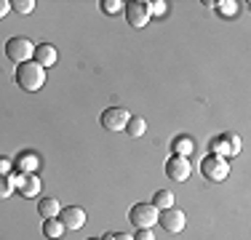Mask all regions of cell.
Segmentation results:
<instances>
[{
  "label": "cell",
  "instance_id": "d6986e66",
  "mask_svg": "<svg viewBox=\"0 0 251 240\" xmlns=\"http://www.w3.org/2000/svg\"><path fill=\"white\" fill-rule=\"evenodd\" d=\"M16 190L14 184V173H8V176H0V197H11Z\"/></svg>",
  "mask_w": 251,
  "mask_h": 240
},
{
  "label": "cell",
  "instance_id": "7c38bea8",
  "mask_svg": "<svg viewBox=\"0 0 251 240\" xmlns=\"http://www.w3.org/2000/svg\"><path fill=\"white\" fill-rule=\"evenodd\" d=\"M35 64H40L43 70H49L56 64V59H59V53H56V48H53L51 43H40V46H35Z\"/></svg>",
  "mask_w": 251,
  "mask_h": 240
},
{
  "label": "cell",
  "instance_id": "3957f363",
  "mask_svg": "<svg viewBox=\"0 0 251 240\" xmlns=\"http://www.w3.org/2000/svg\"><path fill=\"white\" fill-rule=\"evenodd\" d=\"M128 221L136 230H152V224H158V208L152 203H136L128 211Z\"/></svg>",
  "mask_w": 251,
  "mask_h": 240
},
{
  "label": "cell",
  "instance_id": "e0dca14e",
  "mask_svg": "<svg viewBox=\"0 0 251 240\" xmlns=\"http://www.w3.org/2000/svg\"><path fill=\"white\" fill-rule=\"evenodd\" d=\"M38 155H32V152H25V155H19L16 158V166L22 168V173H35V168H38Z\"/></svg>",
  "mask_w": 251,
  "mask_h": 240
},
{
  "label": "cell",
  "instance_id": "4316f807",
  "mask_svg": "<svg viewBox=\"0 0 251 240\" xmlns=\"http://www.w3.org/2000/svg\"><path fill=\"white\" fill-rule=\"evenodd\" d=\"M88 240H101V238H88Z\"/></svg>",
  "mask_w": 251,
  "mask_h": 240
},
{
  "label": "cell",
  "instance_id": "6da1fadb",
  "mask_svg": "<svg viewBox=\"0 0 251 240\" xmlns=\"http://www.w3.org/2000/svg\"><path fill=\"white\" fill-rule=\"evenodd\" d=\"M16 83H19L22 91H40L46 83V70L35 62L19 64L16 67Z\"/></svg>",
  "mask_w": 251,
  "mask_h": 240
},
{
  "label": "cell",
  "instance_id": "2e32d148",
  "mask_svg": "<svg viewBox=\"0 0 251 240\" xmlns=\"http://www.w3.org/2000/svg\"><path fill=\"white\" fill-rule=\"evenodd\" d=\"M43 235L49 240H59L64 235V227L59 219H43Z\"/></svg>",
  "mask_w": 251,
  "mask_h": 240
},
{
  "label": "cell",
  "instance_id": "277c9868",
  "mask_svg": "<svg viewBox=\"0 0 251 240\" xmlns=\"http://www.w3.org/2000/svg\"><path fill=\"white\" fill-rule=\"evenodd\" d=\"M201 173L208 179V182H225L230 176V163L219 155H206L201 160Z\"/></svg>",
  "mask_w": 251,
  "mask_h": 240
},
{
  "label": "cell",
  "instance_id": "ffe728a7",
  "mask_svg": "<svg viewBox=\"0 0 251 240\" xmlns=\"http://www.w3.org/2000/svg\"><path fill=\"white\" fill-rule=\"evenodd\" d=\"M11 8H14V11H19V14H32L35 0H14V3H11Z\"/></svg>",
  "mask_w": 251,
  "mask_h": 240
},
{
  "label": "cell",
  "instance_id": "603a6c76",
  "mask_svg": "<svg viewBox=\"0 0 251 240\" xmlns=\"http://www.w3.org/2000/svg\"><path fill=\"white\" fill-rule=\"evenodd\" d=\"M11 166H14L11 160H3V158H0V176H8V173H11Z\"/></svg>",
  "mask_w": 251,
  "mask_h": 240
},
{
  "label": "cell",
  "instance_id": "5b68a950",
  "mask_svg": "<svg viewBox=\"0 0 251 240\" xmlns=\"http://www.w3.org/2000/svg\"><path fill=\"white\" fill-rule=\"evenodd\" d=\"M211 155H219V158H232V155L241 152V136L238 134H219L217 139H211Z\"/></svg>",
  "mask_w": 251,
  "mask_h": 240
},
{
  "label": "cell",
  "instance_id": "ac0fdd59",
  "mask_svg": "<svg viewBox=\"0 0 251 240\" xmlns=\"http://www.w3.org/2000/svg\"><path fill=\"white\" fill-rule=\"evenodd\" d=\"M152 206L158 208V211H163V208H171V206H174V192L158 190V192H155V197H152Z\"/></svg>",
  "mask_w": 251,
  "mask_h": 240
},
{
  "label": "cell",
  "instance_id": "9c48e42d",
  "mask_svg": "<svg viewBox=\"0 0 251 240\" xmlns=\"http://www.w3.org/2000/svg\"><path fill=\"white\" fill-rule=\"evenodd\" d=\"M14 184L22 192V197H38L43 190V182H40L38 173H14Z\"/></svg>",
  "mask_w": 251,
  "mask_h": 240
},
{
  "label": "cell",
  "instance_id": "5bb4252c",
  "mask_svg": "<svg viewBox=\"0 0 251 240\" xmlns=\"http://www.w3.org/2000/svg\"><path fill=\"white\" fill-rule=\"evenodd\" d=\"M126 131H128L131 139H139V136H145V134H147V120H145V118H139V115H131L128 125H126Z\"/></svg>",
  "mask_w": 251,
  "mask_h": 240
},
{
  "label": "cell",
  "instance_id": "4fadbf2b",
  "mask_svg": "<svg viewBox=\"0 0 251 240\" xmlns=\"http://www.w3.org/2000/svg\"><path fill=\"white\" fill-rule=\"evenodd\" d=\"M59 211H62V203H59L56 197H40L38 200V214L43 216V219H56Z\"/></svg>",
  "mask_w": 251,
  "mask_h": 240
},
{
  "label": "cell",
  "instance_id": "8fae6325",
  "mask_svg": "<svg viewBox=\"0 0 251 240\" xmlns=\"http://www.w3.org/2000/svg\"><path fill=\"white\" fill-rule=\"evenodd\" d=\"M166 173H169V179H174V182H187L190 160L187 158H179V155H171V158L166 160Z\"/></svg>",
  "mask_w": 251,
  "mask_h": 240
},
{
  "label": "cell",
  "instance_id": "cb8c5ba5",
  "mask_svg": "<svg viewBox=\"0 0 251 240\" xmlns=\"http://www.w3.org/2000/svg\"><path fill=\"white\" fill-rule=\"evenodd\" d=\"M150 8H152V14H166V3H163V0H155V3H150Z\"/></svg>",
  "mask_w": 251,
  "mask_h": 240
},
{
  "label": "cell",
  "instance_id": "7402d4cb",
  "mask_svg": "<svg viewBox=\"0 0 251 240\" xmlns=\"http://www.w3.org/2000/svg\"><path fill=\"white\" fill-rule=\"evenodd\" d=\"M134 240H155V235H152V230H136Z\"/></svg>",
  "mask_w": 251,
  "mask_h": 240
},
{
  "label": "cell",
  "instance_id": "8992f818",
  "mask_svg": "<svg viewBox=\"0 0 251 240\" xmlns=\"http://www.w3.org/2000/svg\"><path fill=\"white\" fill-rule=\"evenodd\" d=\"M128 120H131V115H128L126 107H107V110L99 115L101 128H107V131H126Z\"/></svg>",
  "mask_w": 251,
  "mask_h": 240
},
{
  "label": "cell",
  "instance_id": "9a60e30c",
  "mask_svg": "<svg viewBox=\"0 0 251 240\" xmlns=\"http://www.w3.org/2000/svg\"><path fill=\"white\" fill-rule=\"evenodd\" d=\"M171 147H174V155H179V158H187V155H193L195 142L190 139V136H176Z\"/></svg>",
  "mask_w": 251,
  "mask_h": 240
},
{
  "label": "cell",
  "instance_id": "44dd1931",
  "mask_svg": "<svg viewBox=\"0 0 251 240\" xmlns=\"http://www.w3.org/2000/svg\"><path fill=\"white\" fill-rule=\"evenodd\" d=\"M121 8H123L121 0H101V11H104V14H118Z\"/></svg>",
  "mask_w": 251,
  "mask_h": 240
},
{
  "label": "cell",
  "instance_id": "d4e9b609",
  "mask_svg": "<svg viewBox=\"0 0 251 240\" xmlns=\"http://www.w3.org/2000/svg\"><path fill=\"white\" fill-rule=\"evenodd\" d=\"M8 11H11V3H8V0H0V19H5Z\"/></svg>",
  "mask_w": 251,
  "mask_h": 240
},
{
  "label": "cell",
  "instance_id": "30bf717a",
  "mask_svg": "<svg viewBox=\"0 0 251 240\" xmlns=\"http://www.w3.org/2000/svg\"><path fill=\"white\" fill-rule=\"evenodd\" d=\"M59 221H62V227L64 230H70V232H75V230H80L83 224H86V211H83L80 206H64L62 211H59V216H56Z\"/></svg>",
  "mask_w": 251,
  "mask_h": 240
},
{
  "label": "cell",
  "instance_id": "484cf974",
  "mask_svg": "<svg viewBox=\"0 0 251 240\" xmlns=\"http://www.w3.org/2000/svg\"><path fill=\"white\" fill-rule=\"evenodd\" d=\"M112 240H134V235H128V232H112Z\"/></svg>",
  "mask_w": 251,
  "mask_h": 240
},
{
  "label": "cell",
  "instance_id": "7a4b0ae2",
  "mask_svg": "<svg viewBox=\"0 0 251 240\" xmlns=\"http://www.w3.org/2000/svg\"><path fill=\"white\" fill-rule=\"evenodd\" d=\"M5 56H8L11 62L16 64V67H19V64L32 62V56H35V46H32V40L22 38V35L11 38L8 43H5Z\"/></svg>",
  "mask_w": 251,
  "mask_h": 240
},
{
  "label": "cell",
  "instance_id": "52a82bcc",
  "mask_svg": "<svg viewBox=\"0 0 251 240\" xmlns=\"http://www.w3.org/2000/svg\"><path fill=\"white\" fill-rule=\"evenodd\" d=\"M158 224L163 227L169 235H176V232L184 230V224H187V216H184V211H179L176 206H171V208L158 211Z\"/></svg>",
  "mask_w": 251,
  "mask_h": 240
},
{
  "label": "cell",
  "instance_id": "ba28073f",
  "mask_svg": "<svg viewBox=\"0 0 251 240\" xmlns=\"http://www.w3.org/2000/svg\"><path fill=\"white\" fill-rule=\"evenodd\" d=\"M126 19H128L131 27H136V29H142V27H147L152 19V8H150V3L147 0H136V3H128V8H126Z\"/></svg>",
  "mask_w": 251,
  "mask_h": 240
}]
</instances>
